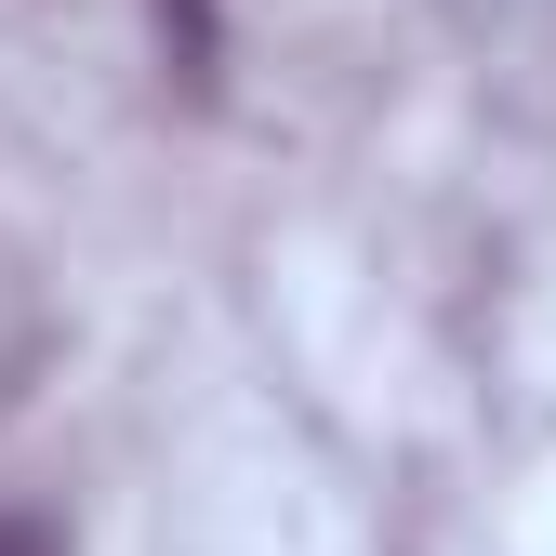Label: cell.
<instances>
[{
  "label": "cell",
  "mask_w": 556,
  "mask_h": 556,
  "mask_svg": "<svg viewBox=\"0 0 556 556\" xmlns=\"http://www.w3.org/2000/svg\"><path fill=\"white\" fill-rule=\"evenodd\" d=\"M160 27H173V66H186V93H213V0H160Z\"/></svg>",
  "instance_id": "obj_1"
},
{
  "label": "cell",
  "mask_w": 556,
  "mask_h": 556,
  "mask_svg": "<svg viewBox=\"0 0 556 556\" xmlns=\"http://www.w3.org/2000/svg\"><path fill=\"white\" fill-rule=\"evenodd\" d=\"M0 556H66V543H53L40 517H0Z\"/></svg>",
  "instance_id": "obj_2"
}]
</instances>
